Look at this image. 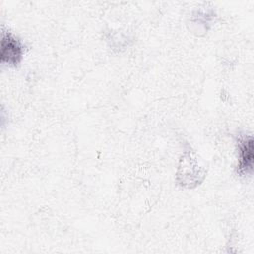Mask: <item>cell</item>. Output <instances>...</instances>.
<instances>
[{
  "label": "cell",
  "instance_id": "cell-1",
  "mask_svg": "<svg viewBox=\"0 0 254 254\" xmlns=\"http://www.w3.org/2000/svg\"><path fill=\"white\" fill-rule=\"evenodd\" d=\"M206 176V170L200 163L197 154L189 149L185 150L179 159L176 172V181L186 189H194L199 186Z\"/></svg>",
  "mask_w": 254,
  "mask_h": 254
},
{
  "label": "cell",
  "instance_id": "cell-2",
  "mask_svg": "<svg viewBox=\"0 0 254 254\" xmlns=\"http://www.w3.org/2000/svg\"><path fill=\"white\" fill-rule=\"evenodd\" d=\"M236 172L240 177L251 176L254 165V140L252 135L240 134L237 142Z\"/></svg>",
  "mask_w": 254,
  "mask_h": 254
},
{
  "label": "cell",
  "instance_id": "cell-3",
  "mask_svg": "<svg viewBox=\"0 0 254 254\" xmlns=\"http://www.w3.org/2000/svg\"><path fill=\"white\" fill-rule=\"evenodd\" d=\"M24 45L22 41L12 32H2L0 60L2 64L17 66L24 57Z\"/></svg>",
  "mask_w": 254,
  "mask_h": 254
}]
</instances>
